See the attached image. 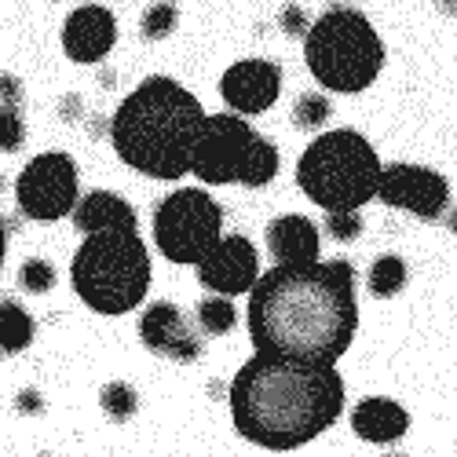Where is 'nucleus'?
Masks as SVG:
<instances>
[{
	"instance_id": "10",
	"label": "nucleus",
	"mask_w": 457,
	"mask_h": 457,
	"mask_svg": "<svg viewBox=\"0 0 457 457\" xmlns=\"http://www.w3.org/2000/svg\"><path fill=\"white\" fill-rule=\"evenodd\" d=\"M377 198L399 212L417 216V220H439L450 205V183H446V176H439L428 165L395 162V165H385Z\"/></svg>"
},
{
	"instance_id": "8",
	"label": "nucleus",
	"mask_w": 457,
	"mask_h": 457,
	"mask_svg": "<svg viewBox=\"0 0 457 457\" xmlns=\"http://www.w3.org/2000/svg\"><path fill=\"white\" fill-rule=\"evenodd\" d=\"M223 238V209L202 187H179L154 209V245L169 263L198 268Z\"/></svg>"
},
{
	"instance_id": "15",
	"label": "nucleus",
	"mask_w": 457,
	"mask_h": 457,
	"mask_svg": "<svg viewBox=\"0 0 457 457\" xmlns=\"http://www.w3.org/2000/svg\"><path fill=\"white\" fill-rule=\"evenodd\" d=\"M319 249H322L319 227L308 216L289 212L268 223V253L278 268H308V263H319Z\"/></svg>"
},
{
	"instance_id": "29",
	"label": "nucleus",
	"mask_w": 457,
	"mask_h": 457,
	"mask_svg": "<svg viewBox=\"0 0 457 457\" xmlns=\"http://www.w3.org/2000/svg\"><path fill=\"white\" fill-rule=\"evenodd\" d=\"M439 8L450 12V15H457V0H439Z\"/></svg>"
},
{
	"instance_id": "26",
	"label": "nucleus",
	"mask_w": 457,
	"mask_h": 457,
	"mask_svg": "<svg viewBox=\"0 0 457 457\" xmlns=\"http://www.w3.org/2000/svg\"><path fill=\"white\" fill-rule=\"evenodd\" d=\"M326 231L337 242H355L362 235V212H326Z\"/></svg>"
},
{
	"instance_id": "11",
	"label": "nucleus",
	"mask_w": 457,
	"mask_h": 457,
	"mask_svg": "<svg viewBox=\"0 0 457 457\" xmlns=\"http://www.w3.org/2000/svg\"><path fill=\"white\" fill-rule=\"evenodd\" d=\"M220 96L227 110L242 113V118L271 110L282 96V66L271 59H238L235 66L223 70Z\"/></svg>"
},
{
	"instance_id": "18",
	"label": "nucleus",
	"mask_w": 457,
	"mask_h": 457,
	"mask_svg": "<svg viewBox=\"0 0 457 457\" xmlns=\"http://www.w3.org/2000/svg\"><path fill=\"white\" fill-rule=\"evenodd\" d=\"M33 333H37V326H33L29 312L19 300L4 296V303H0V348H4V355L26 352L33 345Z\"/></svg>"
},
{
	"instance_id": "22",
	"label": "nucleus",
	"mask_w": 457,
	"mask_h": 457,
	"mask_svg": "<svg viewBox=\"0 0 457 457\" xmlns=\"http://www.w3.org/2000/svg\"><path fill=\"white\" fill-rule=\"evenodd\" d=\"M176 22H179V8L172 4V0H154V4L143 12L139 33L146 37V41H165V37L176 29Z\"/></svg>"
},
{
	"instance_id": "23",
	"label": "nucleus",
	"mask_w": 457,
	"mask_h": 457,
	"mask_svg": "<svg viewBox=\"0 0 457 457\" xmlns=\"http://www.w3.org/2000/svg\"><path fill=\"white\" fill-rule=\"evenodd\" d=\"M333 118V103L322 92H303L293 103V125L296 129H322Z\"/></svg>"
},
{
	"instance_id": "14",
	"label": "nucleus",
	"mask_w": 457,
	"mask_h": 457,
	"mask_svg": "<svg viewBox=\"0 0 457 457\" xmlns=\"http://www.w3.org/2000/svg\"><path fill=\"white\" fill-rule=\"evenodd\" d=\"M139 340L165 359L176 362H195L202 355V337L183 319V312L169 300H154L139 319Z\"/></svg>"
},
{
	"instance_id": "13",
	"label": "nucleus",
	"mask_w": 457,
	"mask_h": 457,
	"mask_svg": "<svg viewBox=\"0 0 457 457\" xmlns=\"http://www.w3.org/2000/svg\"><path fill=\"white\" fill-rule=\"evenodd\" d=\"M113 45H118V19L103 4H81L73 8L62 22V52L78 66L103 62Z\"/></svg>"
},
{
	"instance_id": "30",
	"label": "nucleus",
	"mask_w": 457,
	"mask_h": 457,
	"mask_svg": "<svg viewBox=\"0 0 457 457\" xmlns=\"http://www.w3.org/2000/svg\"><path fill=\"white\" fill-rule=\"evenodd\" d=\"M450 231H453V235H457V209H453V212H450Z\"/></svg>"
},
{
	"instance_id": "2",
	"label": "nucleus",
	"mask_w": 457,
	"mask_h": 457,
	"mask_svg": "<svg viewBox=\"0 0 457 457\" xmlns=\"http://www.w3.org/2000/svg\"><path fill=\"white\" fill-rule=\"evenodd\" d=\"M231 421L242 439L263 450H296L337 425L345 377L337 366L256 352L227 388Z\"/></svg>"
},
{
	"instance_id": "16",
	"label": "nucleus",
	"mask_w": 457,
	"mask_h": 457,
	"mask_svg": "<svg viewBox=\"0 0 457 457\" xmlns=\"http://www.w3.org/2000/svg\"><path fill=\"white\" fill-rule=\"evenodd\" d=\"M73 227L81 235H99V231H139V216L129 198L113 195V190H92L70 212Z\"/></svg>"
},
{
	"instance_id": "19",
	"label": "nucleus",
	"mask_w": 457,
	"mask_h": 457,
	"mask_svg": "<svg viewBox=\"0 0 457 457\" xmlns=\"http://www.w3.org/2000/svg\"><path fill=\"white\" fill-rule=\"evenodd\" d=\"M366 286H370V293H373L377 300L399 296L403 286H406V263H403V256H395V253L377 256V260H373V268H370Z\"/></svg>"
},
{
	"instance_id": "20",
	"label": "nucleus",
	"mask_w": 457,
	"mask_h": 457,
	"mask_svg": "<svg viewBox=\"0 0 457 457\" xmlns=\"http://www.w3.org/2000/svg\"><path fill=\"white\" fill-rule=\"evenodd\" d=\"M238 326V312L231 296H220V293H209L202 303H198V329L205 337H223Z\"/></svg>"
},
{
	"instance_id": "5",
	"label": "nucleus",
	"mask_w": 457,
	"mask_h": 457,
	"mask_svg": "<svg viewBox=\"0 0 457 457\" xmlns=\"http://www.w3.org/2000/svg\"><path fill=\"white\" fill-rule=\"evenodd\" d=\"M73 293L99 315H125L150 293V253L139 231L85 235L70 263Z\"/></svg>"
},
{
	"instance_id": "17",
	"label": "nucleus",
	"mask_w": 457,
	"mask_h": 457,
	"mask_svg": "<svg viewBox=\"0 0 457 457\" xmlns=\"http://www.w3.org/2000/svg\"><path fill=\"white\" fill-rule=\"evenodd\" d=\"M352 428L359 439H366L373 446H392L406 436L410 413L388 395H370L352 410Z\"/></svg>"
},
{
	"instance_id": "9",
	"label": "nucleus",
	"mask_w": 457,
	"mask_h": 457,
	"mask_svg": "<svg viewBox=\"0 0 457 457\" xmlns=\"http://www.w3.org/2000/svg\"><path fill=\"white\" fill-rule=\"evenodd\" d=\"M78 162L66 150H45L15 179V202L26 220L37 223H55L66 212L78 209L81 202V187H78Z\"/></svg>"
},
{
	"instance_id": "4",
	"label": "nucleus",
	"mask_w": 457,
	"mask_h": 457,
	"mask_svg": "<svg viewBox=\"0 0 457 457\" xmlns=\"http://www.w3.org/2000/svg\"><path fill=\"white\" fill-rule=\"evenodd\" d=\"M380 165L377 150L355 129L322 132L303 146L296 162V187L308 195L322 212H355L380 190Z\"/></svg>"
},
{
	"instance_id": "21",
	"label": "nucleus",
	"mask_w": 457,
	"mask_h": 457,
	"mask_svg": "<svg viewBox=\"0 0 457 457\" xmlns=\"http://www.w3.org/2000/svg\"><path fill=\"white\" fill-rule=\"evenodd\" d=\"M99 403H103L110 421H129V417L139 410V395L132 385H125V380H110V385L99 392Z\"/></svg>"
},
{
	"instance_id": "3",
	"label": "nucleus",
	"mask_w": 457,
	"mask_h": 457,
	"mask_svg": "<svg viewBox=\"0 0 457 457\" xmlns=\"http://www.w3.org/2000/svg\"><path fill=\"white\" fill-rule=\"evenodd\" d=\"M209 121L198 96L176 78L154 73L139 81L110 118V143L129 169L150 179H183Z\"/></svg>"
},
{
	"instance_id": "27",
	"label": "nucleus",
	"mask_w": 457,
	"mask_h": 457,
	"mask_svg": "<svg viewBox=\"0 0 457 457\" xmlns=\"http://www.w3.org/2000/svg\"><path fill=\"white\" fill-rule=\"evenodd\" d=\"M278 26H282L286 37H308V29H312L315 22L308 19V12H303L296 0H289V4L282 8V15H278Z\"/></svg>"
},
{
	"instance_id": "7",
	"label": "nucleus",
	"mask_w": 457,
	"mask_h": 457,
	"mask_svg": "<svg viewBox=\"0 0 457 457\" xmlns=\"http://www.w3.org/2000/svg\"><path fill=\"white\" fill-rule=\"evenodd\" d=\"M278 146L260 136L242 113L227 110L212 113L205 121L198 146H195V165L190 176H198L205 187H227V183H242V187H268L278 176Z\"/></svg>"
},
{
	"instance_id": "1",
	"label": "nucleus",
	"mask_w": 457,
	"mask_h": 457,
	"mask_svg": "<svg viewBox=\"0 0 457 457\" xmlns=\"http://www.w3.org/2000/svg\"><path fill=\"white\" fill-rule=\"evenodd\" d=\"M249 340L263 355L337 366L359 329L355 268L348 260L275 268L249 293Z\"/></svg>"
},
{
	"instance_id": "25",
	"label": "nucleus",
	"mask_w": 457,
	"mask_h": 457,
	"mask_svg": "<svg viewBox=\"0 0 457 457\" xmlns=\"http://www.w3.org/2000/svg\"><path fill=\"white\" fill-rule=\"evenodd\" d=\"M26 139V129H22V113H19V103H4L0 110V150L4 154H15Z\"/></svg>"
},
{
	"instance_id": "24",
	"label": "nucleus",
	"mask_w": 457,
	"mask_h": 457,
	"mask_svg": "<svg viewBox=\"0 0 457 457\" xmlns=\"http://www.w3.org/2000/svg\"><path fill=\"white\" fill-rule=\"evenodd\" d=\"M19 286H22L26 293H52V286H55V268H52L48 260L33 256V260H26L22 268H19Z\"/></svg>"
},
{
	"instance_id": "28",
	"label": "nucleus",
	"mask_w": 457,
	"mask_h": 457,
	"mask_svg": "<svg viewBox=\"0 0 457 457\" xmlns=\"http://www.w3.org/2000/svg\"><path fill=\"white\" fill-rule=\"evenodd\" d=\"M15 410H19V413H41V410H45V399H41V392H37V388H26V392H19V399H15Z\"/></svg>"
},
{
	"instance_id": "12",
	"label": "nucleus",
	"mask_w": 457,
	"mask_h": 457,
	"mask_svg": "<svg viewBox=\"0 0 457 457\" xmlns=\"http://www.w3.org/2000/svg\"><path fill=\"white\" fill-rule=\"evenodd\" d=\"M195 271L209 293L242 296V293H253V286L260 282V256L245 235H227Z\"/></svg>"
},
{
	"instance_id": "6",
	"label": "nucleus",
	"mask_w": 457,
	"mask_h": 457,
	"mask_svg": "<svg viewBox=\"0 0 457 457\" xmlns=\"http://www.w3.org/2000/svg\"><path fill=\"white\" fill-rule=\"evenodd\" d=\"M303 62L322 88L359 96L385 70V41L359 8L333 4L303 37Z\"/></svg>"
}]
</instances>
